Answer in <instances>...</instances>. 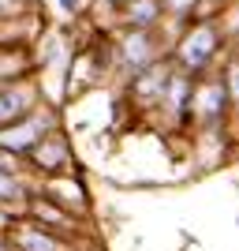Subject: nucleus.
Returning a JSON list of instances; mask_svg holds the SVG:
<instances>
[{
  "label": "nucleus",
  "instance_id": "nucleus-1",
  "mask_svg": "<svg viewBox=\"0 0 239 251\" xmlns=\"http://www.w3.org/2000/svg\"><path fill=\"white\" fill-rule=\"evenodd\" d=\"M217 52V30L209 26V23H202V26H195V30L183 38V45H179V60L187 64L191 72H198V68H206V60Z\"/></svg>",
  "mask_w": 239,
  "mask_h": 251
},
{
  "label": "nucleus",
  "instance_id": "nucleus-2",
  "mask_svg": "<svg viewBox=\"0 0 239 251\" xmlns=\"http://www.w3.org/2000/svg\"><path fill=\"white\" fill-rule=\"evenodd\" d=\"M49 120L45 116H34V120H22V124L8 127V131H0V147H8V150H26L34 147V143H42L45 131H49Z\"/></svg>",
  "mask_w": 239,
  "mask_h": 251
},
{
  "label": "nucleus",
  "instance_id": "nucleus-3",
  "mask_svg": "<svg viewBox=\"0 0 239 251\" xmlns=\"http://www.w3.org/2000/svg\"><path fill=\"white\" fill-rule=\"evenodd\" d=\"M168 83H172V75H168V72L150 68V72H142L135 79V94L142 98V101H165V98H168Z\"/></svg>",
  "mask_w": 239,
  "mask_h": 251
},
{
  "label": "nucleus",
  "instance_id": "nucleus-4",
  "mask_svg": "<svg viewBox=\"0 0 239 251\" xmlns=\"http://www.w3.org/2000/svg\"><path fill=\"white\" fill-rule=\"evenodd\" d=\"M34 105L30 90H15V86H0V124H11L19 120L26 109Z\"/></svg>",
  "mask_w": 239,
  "mask_h": 251
},
{
  "label": "nucleus",
  "instance_id": "nucleus-5",
  "mask_svg": "<svg viewBox=\"0 0 239 251\" xmlns=\"http://www.w3.org/2000/svg\"><path fill=\"white\" fill-rule=\"evenodd\" d=\"M15 240H19L22 251H64L60 240L49 236V232H42V229H19V232H15Z\"/></svg>",
  "mask_w": 239,
  "mask_h": 251
},
{
  "label": "nucleus",
  "instance_id": "nucleus-6",
  "mask_svg": "<svg viewBox=\"0 0 239 251\" xmlns=\"http://www.w3.org/2000/svg\"><path fill=\"white\" fill-rule=\"evenodd\" d=\"M161 11V0H127V19L135 26H150Z\"/></svg>",
  "mask_w": 239,
  "mask_h": 251
},
{
  "label": "nucleus",
  "instance_id": "nucleus-7",
  "mask_svg": "<svg viewBox=\"0 0 239 251\" xmlns=\"http://www.w3.org/2000/svg\"><path fill=\"white\" fill-rule=\"evenodd\" d=\"M124 56H127V64H135V68H146V60L153 56V49H150V42H146V34L138 30V34H131L124 42Z\"/></svg>",
  "mask_w": 239,
  "mask_h": 251
},
{
  "label": "nucleus",
  "instance_id": "nucleus-8",
  "mask_svg": "<svg viewBox=\"0 0 239 251\" xmlns=\"http://www.w3.org/2000/svg\"><path fill=\"white\" fill-rule=\"evenodd\" d=\"M22 56H15V52H4V56H0V79H11V75H19L22 72Z\"/></svg>",
  "mask_w": 239,
  "mask_h": 251
},
{
  "label": "nucleus",
  "instance_id": "nucleus-9",
  "mask_svg": "<svg viewBox=\"0 0 239 251\" xmlns=\"http://www.w3.org/2000/svg\"><path fill=\"white\" fill-rule=\"evenodd\" d=\"M19 195V184H15V176H8V173H0V202H8Z\"/></svg>",
  "mask_w": 239,
  "mask_h": 251
},
{
  "label": "nucleus",
  "instance_id": "nucleus-10",
  "mask_svg": "<svg viewBox=\"0 0 239 251\" xmlns=\"http://www.w3.org/2000/svg\"><path fill=\"white\" fill-rule=\"evenodd\" d=\"M224 86H228V98H236V105H239V64H232V72H228V79H224Z\"/></svg>",
  "mask_w": 239,
  "mask_h": 251
},
{
  "label": "nucleus",
  "instance_id": "nucleus-11",
  "mask_svg": "<svg viewBox=\"0 0 239 251\" xmlns=\"http://www.w3.org/2000/svg\"><path fill=\"white\" fill-rule=\"evenodd\" d=\"M165 4H168L172 11H176V15H183V11H191V8H195V0H165Z\"/></svg>",
  "mask_w": 239,
  "mask_h": 251
}]
</instances>
